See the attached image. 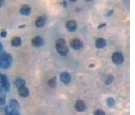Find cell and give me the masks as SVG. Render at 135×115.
Returning <instances> with one entry per match:
<instances>
[{"label": "cell", "mask_w": 135, "mask_h": 115, "mask_svg": "<svg viewBox=\"0 0 135 115\" xmlns=\"http://www.w3.org/2000/svg\"><path fill=\"white\" fill-rule=\"evenodd\" d=\"M56 49L61 56H67L68 52H69V47L66 45V40H62V39H60V40H56Z\"/></svg>", "instance_id": "obj_1"}, {"label": "cell", "mask_w": 135, "mask_h": 115, "mask_svg": "<svg viewBox=\"0 0 135 115\" xmlns=\"http://www.w3.org/2000/svg\"><path fill=\"white\" fill-rule=\"evenodd\" d=\"M112 61H113V63L116 64V65H121V64L124 62L123 55H122L120 52H114V54L112 55Z\"/></svg>", "instance_id": "obj_2"}, {"label": "cell", "mask_w": 135, "mask_h": 115, "mask_svg": "<svg viewBox=\"0 0 135 115\" xmlns=\"http://www.w3.org/2000/svg\"><path fill=\"white\" fill-rule=\"evenodd\" d=\"M0 82H1L2 87L5 89L6 92L9 91V89H10V84H9V81H8V78L6 77V75L0 74Z\"/></svg>", "instance_id": "obj_3"}, {"label": "cell", "mask_w": 135, "mask_h": 115, "mask_svg": "<svg viewBox=\"0 0 135 115\" xmlns=\"http://www.w3.org/2000/svg\"><path fill=\"white\" fill-rule=\"evenodd\" d=\"M71 46L74 50H81L83 47V42H82V40L75 39V40H72V41H71Z\"/></svg>", "instance_id": "obj_4"}, {"label": "cell", "mask_w": 135, "mask_h": 115, "mask_svg": "<svg viewBox=\"0 0 135 115\" xmlns=\"http://www.w3.org/2000/svg\"><path fill=\"white\" fill-rule=\"evenodd\" d=\"M75 108H76V110L78 112H83L86 109V104H85V102L83 100H78L76 105H75Z\"/></svg>", "instance_id": "obj_5"}, {"label": "cell", "mask_w": 135, "mask_h": 115, "mask_svg": "<svg viewBox=\"0 0 135 115\" xmlns=\"http://www.w3.org/2000/svg\"><path fill=\"white\" fill-rule=\"evenodd\" d=\"M60 79H61V81L64 84H69L71 82V75L68 72H62V74H61Z\"/></svg>", "instance_id": "obj_6"}, {"label": "cell", "mask_w": 135, "mask_h": 115, "mask_svg": "<svg viewBox=\"0 0 135 115\" xmlns=\"http://www.w3.org/2000/svg\"><path fill=\"white\" fill-rule=\"evenodd\" d=\"M31 42H32V46H36V47H40V46H44V39L40 37V36H35Z\"/></svg>", "instance_id": "obj_7"}, {"label": "cell", "mask_w": 135, "mask_h": 115, "mask_svg": "<svg viewBox=\"0 0 135 115\" xmlns=\"http://www.w3.org/2000/svg\"><path fill=\"white\" fill-rule=\"evenodd\" d=\"M66 26H67V29L69 31H75L77 29V22L75 20H70L67 22Z\"/></svg>", "instance_id": "obj_8"}, {"label": "cell", "mask_w": 135, "mask_h": 115, "mask_svg": "<svg viewBox=\"0 0 135 115\" xmlns=\"http://www.w3.org/2000/svg\"><path fill=\"white\" fill-rule=\"evenodd\" d=\"M20 13L22 14V15H24V16H27V15H29L30 13H31V8L29 7L28 5H23L20 7Z\"/></svg>", "instance_id": "obj_9"}, {"label": "cell", "mask_w": 135, "mask_h": 115, "mask_svg": "<svg viewBox=\"0 0 135 115\" xmlns=\"http://www.w3.org/2000/svg\"><path fill=\"white\" fill-rule=\"evenodd\" d=\"M18 94L23 98L28 97V95H29V90H28L27 87L24 86V87H22V88H19V89H18Z\"/></svg>", "instance_id": "obj_10"}, {"label": "cell", "mask_w": 135, "mask_h": 115, "mask_svg": "<svg viewBox=\"0 0 135 115\" xmlns=\"http://www.w3.org/2000/svg\"><path fill=\"white\" fill-rule=\"evenodd\" d=\"M95 46H96V47H98V49H103L104 46H106V40H104V39H102V37L97 39L95 41Z\"/></svg>", "instance_id": "obj_11"}, {"label": "cell", "mask_w": 135, "mask_h": 115, "mask_svg": "<svg viewBox=\"0 0 135 115\" xmlns=\"http://www.w3.org/2000/svg\"><path fill=\"white\" fill-rule=\"evenodd\" d=\"M45 21H46L45 17H44V16L38 17L35 20V26H36V27H42V26H45Z\"/></svg>", "instance_id": "obj_12"}, {"label": "cell", "mask_w": 135, "mask_h": 115, "mask_svg": "<svg viewBox=\"0 0 135 115\" xmlns=\"http://www.w3.org/2000/svg\"><path fill=\"white\" fill-rule=\"evenodd\" d=\"M21 44H22V40H21L20 37H18V36L13 37L12 40H11V45H12V46H14V47H18V46H21Z\"/></svg>", "instance_id": "obj_13"}, {"label": "cell", "mask_w": 135, "mask_h": 115, "mask_svg": "<svg viewBox=\"0 0 135 115\" xmlns=\"http://www.w3.org/2000/svg\"><path fill=\"white\" fill-rule=\"evenodd\" d=\"M15 86L19 89V88H22V87L25 86V81L21 79V78H17L15 80Z\"/></svg>", "instance_id": "obj_14"}, {"label": "cell", "mask_w": 135, "mask_h": 115, "mask_svg": "<svg viewBox=\"0 0 135 115\" xmlns=\"http://www.w3.org/2000/svg\"><path fill=\"white\" fill-rule=\"evenodd\" d=\"M19 103L17 102L16 100H14V99H12V100H10V108L13 110H18L19 109Z\"/></svg>", "instance_id": "obj_15"}, {"label": "cell", "mask_w": 135, "mask_h": 115, "mask_svg": "<svg viewBox=\"0 0 135 115\" xmlns=\"http://www.w3.org/2000/svg\"><path fill=\"white\" fill-rule=\"evenodd\" d=\"M107 105L109 107H111V108L114 107V106H115V100H114L112 97H109L107 99Z\"/></svg>", "instance_id": "obj_16"}, {"label": "cell", "mask_w": 135, "mask_h": 115, "mask_svg": "<svg viewBox=\"0 0 135 115\" xmlns=\"http://www.w3.org/2000/svg\"><path fill=\"white\" fill-rule=\"evenodd\" d=\"M49 86L51 88H55L56 86V78H51V80H49Z\"/></svg>", "instance_id": "obj_17"}, {"label": "cell", "mask_w": 135, "mask_h": 115, "mask_svg": "<svg viewBox=\"0 0 135 115\" xmlns=\"http://www.w3.org/2000/svg\"><path fill=\"white\" fill-rule=\"evenodd\" d=\"M113 81H114V77H113L112 75H109L107 77V79H106V81H105V83L107 84V85H110L111 83H112Z\"/></svg>", "instance_id": "obj_18"}, {"label": "cell", "mask_w": 135, "mask_h": 115, "mask_svg": "<svg viewBox=\"0 0 135 115\" xmlns=\"http://www.w3.org/2000/svg\"><path fill=\"white\" fill-rule=\"evenodd\" d=\"M5 114L6 115H13V109L10 108V106L5 107Z\"/></svg>", "instance_id": "obj_19"}, {"label": "cell", "mask_w": 135, "mask_h": 115, "mask_svg": "<svg viewBox=\"0 0 135 115\" xmlns=\"http://www.w3.org/2000/svg\"><path fill=\"white\" fill-rule=\"evenodd\" d=\"M5 93H6L5 89L2 87V85H0V97L1 96H5Z\"/></svg>", "instance_id": "obj_20"}, {"label": "cell", "mask_w": 135, "mask_h": 115, "mask_svg": "<svg viewBox=\"0 0 135 115\" xmlns=\"http://www.w3.org/2000/svg\"><path fill=\"white\" fill-rule=\"evenodd\" d=\"M94 115H105V112L103 110H96L94 112Z\"/></svg>", "instance_id": "obj_21"}, {"label": "cell", "mask_w": 135, "mask_h": 115, "mask_svg": "<svg viewBox=\"0 0 135 115\" xmlns=\"http://www.w3.org/2000/svg\"><path fill=\"white\" fill-rule=\"evenodd\" d=\"M6 98H5V96H1L0 97V105H4L5 104V100Z\"/></svg>", "instance_id": "obj_22"}, {"label": "cell", "mask_w": 135, "mask_h": 115, "mask_svg": "<svg viewBox=\"0 0 135 115\" xmlns=\"http://www.w3.org/2000/svg\"><path fill=\"white\" fill-rule=\"evenodd\" d=\"M6 35H7V33H6V31H5V30H3V31H1V33H0V35H1L2 37H6Z\"/></svg>", "instance_id": "obj_23"}, {"label": "cell", "mask_w": 135, "mask_h": 115, "mask_svg": "<svg viewBox=\"0 0 135 115\" xmlns=\"http://www.w3.org/2000/svg\"><path fill=\"white\" fill-rule=\"evenodd\" d=\"M105 26H106V23H102V24H100V25L98 26V28L101 29V28H103V27H105Z\"/></svg>", "instance_id": "obj_24"}, {"label": "cell", "mask_w": 135, "mask_h": 115, "mask_svg": "<svg viewBox=\"0 0 135 115\" xmlns=\"http://www.w3.org/2000/svg\"><path fill=\"white\" fill-rule=\"evenodd\" d=\"M13 115H20V113L18 112V110H13Z\"/></svg>", "instance_id": "obj_25"}, {"label": "cell", "mask_w": 135, "mask_h": 115, "mask_svg": "<svg viewBox=\"0 0 135 115\" xmlns=\"http://www.w3.org/2000/svg\"><path fill=\"white\" fill-rule=\"evenodd\" d=\"M62 6H67V5H68L67 1H62Z\"/></svg>", "instance_id": "obj_26"}, {"label": "cell", "mask_w": 135, "mask_h": 115, "mask_svg": "<svg viewBox=\"0 0 135 115\" xmlns=\"http://www.w3.org/2000/svg\"><path fill=\"white\" fill-rule=\"evenodd\" d=\"M112 13H113V10H110V11H109V12L107 13V16H110V15H111Z\"/></svg>", "instance_id": "obj_27"}, {"label": "cell", "mask_w": 135, "mask_h": 115, "mask_svg": "<svg viewBox=\"0 0 135 115\" xmlns=\"http://www.w3.org/2000/svg\"><path fill=\"white\" fill-rule=\"evenodd\" d=\"M3 51V46H2V44L0 42V52H2Z\"/></svg>", "instance_id": "obj_28"}, {"label": "cell", "mask_w": 135, "mask_h": 115, "mask_svg": "<svg viewBox=\"0 0 135 115\" xmlns=\"http://www.w3.org/2000/svg\"><path fill=\"white\" fill-rule=\"evenodd\" d=\"M3 3H4V1L3 0H0V7L3 5Z\"/></svg>", "instance_id": "obj_29"}, {"label": "cell", "mask_w": 135, "mask_h": 115, "mask_svg": "<svg viewBox=\"0 0 135 115\" xmlns=\"http://www.w3.org/2000/svg\"><path fill=\"white\" fill-rule=\"evenodd\" d=\"M24 27H25V25H20L19 26V28H24Z\"/></svg>", "instance_id": "obj_30"}]
</instances>
